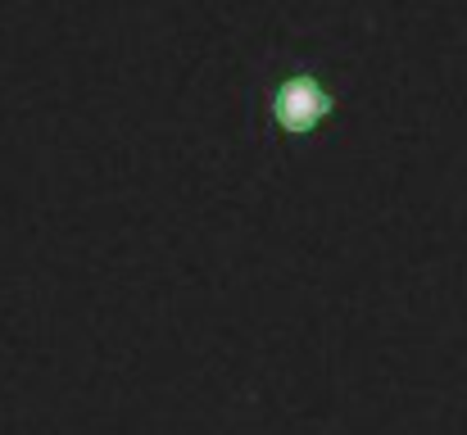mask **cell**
Listing matches in <instances>:
<instances>
[{"instance_id": "1", "label": "cell", "mask_w": 467, "mask_h": 435, "mask_svg": "<svg viewBox=\"0 0 467 435\" xmlns=\"http://www.w3.org/2000/svg\"><path fill=\"white\" fill-rule=\"evenodd\" d=\"M336 87L327 78V64L313 55H286L282 64H268L254 87V119L264 141H309L322 123L336 114Z\"/></svg>"}]
</instances>
